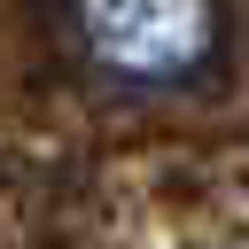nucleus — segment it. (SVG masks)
<instances>
[{
    "mask_svg": "<svg viewBox=\"0 0 249 249\" xmlns=\"http://www.w3.org/2000/svg\"><path fill=\"white\" fill-rule=\"evenodd\" d=\"M70 39L117 86H195L218 62V0H70Z\"/></svg>",
    "mask_w": 249,
    "mask_h": 249,
    "instance_id": "1",
    "label": "nucleus"
}]
</instances>
